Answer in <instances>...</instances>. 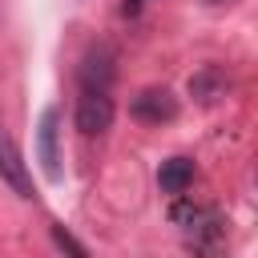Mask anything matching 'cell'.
Listing matches in <instances>:
<instances>
[{
    "label": "cell",
    "instance_id": "obj_6",
    "mask_svg": "<svg viewBox=\"0 0 258 258\" xmlns=\"http://www.w3.org/2000/svg\"><path fill=\"white\" fill-rule=\"evenodd\" d=\"M0 181H4L16 198H24V202H32V198H36L32 177H28V165H24V157H20L16 141H12V133H8L4 125H0Z\"/></svg>",
    "mask_w": 258,
    "mask_h": 258
},
{
    "label": "cell",
    "instance_id": "obj_3",
    "mask_svg": "<svg viewBox=\"0 0 258 258\" xmlns=\"http://www.w3.org/2000/svg\"><path fill=\"white\" fill-rule=\"evenodd\" d=\"M77 81H81V89H101V93H109L113 81H117V52H113V44H89L85 56H81Z\"/></svg>",
    "mask_w": 258,
    "mask_h": 258
},
{
    "label": "cell",
    "instance_id": "obj_8",
    "mask_svg": "<svg viewBox=\"0 0 258 258\" xmlns=\"http://www.w3.org/2000/svg\"><path fill=\"white\" fill-rule=\"evenodd\" d=\"M157 185H161V194L181 198V194L194 185V161H189V157H169V161H161V169H157Z\"/></svg>",
    "mask_w": 258,
    "mask_h": 258
},
{
    "label": "cell",
    "instance_id": "obj_2",
    "mask_svg": "<svg viewBox=\"0 0 258 258\" xmlns=\"http://www.w3.org/2000/svg\"><path fill=\"white\" fill-rule=\"evenodd\" d=\"M36 161L48 181L64 177V169H60V109H44L36 121Z\"/></svg>",
    "mask_w": 258,
    "mask_h": 258
},
{
    "label": "cell",
    "instance_id": "obj_1",
    "mask_svg": "<svg viewBox=\"0 0 258 258\" xmlns=\"http://www.w3.org/2000/svg\"><path fill=\"white\" fill-rule=\"evenodd\" d=\"M169 218L185 230V246L198 258H222L226 254V222L218 210L198 206V202H177L169 210Z\"/></svg>",
    "mask_w": 258,
    "mask_h": 258
},
{
    "label": "cell",
    "instance_id": "obj_9",
    "mask_svg": "<svg viewBox=\"0 0 258 258\" xmlns=\"http://www.w3.org/2000/svg\"><path fill=\"white\" fill-rule=\"evenodd\" d=\"M52 242H56V250H60L64 258H89V250L73 238V230H69L64 222H52Z\"/></svg>",
    "mask_w": 258,
    "mask_h": 258
},
{
    "label": "cell",
    "instance_id": "obj_11",
    "mask_svg": "<svg viewBox=\"0 0 258 258\" xmlns=\"http://www.w3.org/2000/svg\"><path fill=\"white\" fill-rule=\"evenodd\" d=\"M206 4H222V0H206Z\"/></svg>",
    "mask_w": 258,
    "mask_h": 258
},
{
    "label": "cell",
    "instance_id": "obj_7",
    "mask_svg": "<svg viewBox=\"0 0 258 258\" xmlns=\"http://www.w3.org/2000/svg\"><path fill=\"white\" fill-rule=\"evenodd\" d=\"M226 93H230V77L222 64H202L189 77V97L198 105H218V101H226Z\"/></svg>",
    "mask_w": 258,
    "mask_h": 258
},
{
    "label": "cell",
    "instance_id": "obj_5",
    "mask_svg": "<svg viewBox=\"0 0 258 258\" xmlns=\"http://www.w3.org/2000/svg\"><path fill=\"white\" fill-rule=\"evenodd\" d=\"M129 113L141 121V125H169L177 117V97L165 89V85H149L141 89L133 101H129Z\"/></svg>",
    "mask_w": 258,
    "mask_h": 258
},
{
    "label": "cell",
    "instance_id": "obj_4",
    "mask_svg": "<svg viewBox=\"0 0 258 258\" xmlns=\"http://www.w3.org/2000/svg\"><path fill=\"white\" fill-rule=\"evenodd\" d=\"M113 97L109 93H101V89H81V97H77V113H73V121H77V129L85 133V137H101L109 125H113Z\"/></svg>",
    "mask_w": 258,
    "mask_h": 258
},
{
    "label": "cell",
    "instance_id": "obj_10",
    "mask_svg": "<svg viewBox=\"0 0 258 258\" xmlns=\"http://www.w3.org/2000/svg\"><path fill=\"white\" fill-rule=\"evenodd\" d=\"M141 4H145V0H125V12H137Z\"/></svg>",
    "mask_w": 258,
    "mask_h": 258
}]
</instances>
